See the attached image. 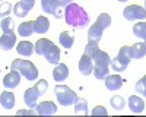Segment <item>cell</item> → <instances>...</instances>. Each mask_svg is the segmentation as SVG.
Returning a JSON list of instances; mask_svg holds the SVG:
<instances>
[{"label":"cell","mask_w":146,"mask_h":117,"mask_svg":"<svg viewBox=\"0 0 146 117\" xmlns=\"http://www.w3.org/2000/svg\"><path fill=\"white\" fill-rule=\"evenodd\" d=\"M64 21L66 23H69V25L75 27V28H85L89 23V16L83 7H80L76 3H70L66 7Z\"/></svg>","instance_id":"cell-1"},{"label":"cell","mask_w":146,"mask_h":117,"mask_svg":"<svg viewBox=\"0 0 146 117\" xmlns=\"http://www.w3.org/2000/svg\"><path fill=\"white\" fill-rule=\"evenodd\" d=\"M35 53L38 56H44L51 64H58L60 62V49L48 38H40L35 43Z\"/></svg>","instance_id":"cell-2"},{"label":"cell","mask_w":146,"mask_h":117,"mask_svg":"<svg viewBox=\"0 0 146 117\" xmlns=\"http://www.w3.org/2000/svg\"><path fill=\"white\" fill-rule=\"evenodd\" d=\"M94 60V75L96 79L100 80H105V78L108 76L110 72V64H111V57H110L105 51L96 50V53L92 56Z\"/></svg>","instance_id":"cell-3"},{"label":"cell","mask_w":146,"mask_h":117,"mask_svg":"<svg viewBox=\"0 0 146 117\" xmlns=\"http://www.w3.org/2000/svg\"><path fill=\"white\" fill-rule=\"evenodd\" d=\"M12 70H18V72L28 80H36L38 79V70L35 64L29 60H23V58H16L12 62Z\"/></svg>","instance_id":"cell-4"},{"label":"cell","mask_w":146,"mask_h":117,"mask_svg":"<svg viewBox=\"0 0 146 117\" xmlns=\"http://www.w3.org/2000/svg\"><path fill=\"white\" fill-rule=\"evenodd\" d=\"M110 25H111V16L108 13H101L98 18H96L95 23L89 28L88 31V37L89 40H94V41H100L102 38V32L104 29H107Z\"/></svg>","instance_id":"cell-5"},{"label":"cell","mask_w":146,"mask_h":117,"mask_svg":"<svg viewBox=\"0 0 146 117\" xmlns=\"http://www.w3.org/2000/svg\"><path fill=\"white\" fill-rule=\"evenodd\" d=\"M130 60H131L130 47L129 45H123L120 49L118 54L111 60V69L115 70V72H123V70H126V67L129 66Z\"/></svg>","instance_id":"cell-6"},{"label":"cell","mask_w":146,"mask_h":117,"mask_svg":"<svg viewBox=\"0 0 146 117\" xmlns=\"http://www.w3.org/2000/svg\"><path fill=\"white\" fill-rule=\"evenodd\" d=\"M54 94H56V98H57L58 104L63 105V107H67V105L75 104V100L78 98L76 92L72 91L66 85H56L54 86Z\"/></svg>","instance_id":"cell-7"},{"label":"cell","mask_w":146,"mask_h":117,"mask_svg":"<svg viewBox=\"0 0 146 117\" xmlns=\"http://www.w3.org/2000/svg\"><path fill=\"white\" fill-rule=\"evenodd\" d=\"M123 15L127 21H142L146 19V9L137 5H131L124 9Z\"/></svg>","instance_id":"cell-8"},{"label":"cell","mask_w":146,"mask_h":117,"mask_svg":"<svg viewBox=\"0 0 146 117\" xmlns=\"http://www.w3.org/2000/svg\"><path fill=\"white\" fill-rule=\"evenodd\" d=\"M42 95V94L36 89V86H32V88H28L23 94V101L28 105V108H35L38 105V98Z\"/></svg>","instance_id":"cell-9"},{"label":"cell","mask_w":146,"mask_h":117,"mask_svg":"<svg viewBox=\"0 0 146 117\" xmlns=\"http://www.w3.org/2000/svg\"><path fill=\"white\" fill-rule=\"evenodd\" d=\"M94 60L92 57L88 56V54H83L79 60V72L83 75V76H89L91 73H94Z\"/></svg>","instance_id":"cell-10"},{"label":"cell","mask_w":146,"mask_h":117,"mask_svg":"<svg viewBox=\"0 0 146 117\" xmlns=\"http://www.w3.org/2000/svg\"><path fill=\"white\" fill-rule=\"evenodd\" d=\"M35 108H36V114L40 116H51L57 113V105L53 101H41Z\"/></svg>","instance_id":"cell-11"},{"label":"cell","mask_w":146,"mask_h":117,"mask_svg":"<svg viewBox=\"0 0 146 117\" xmlns=\"http://www.w3.org/2000/svg\"><path fill=\"white\" fill-rule=\"evenodd\" d=\"M15 44H16V35L13 32H3L2 38H0V47H2V50L9 51L15 47Z\"/></svg>","instance_id":"cell-12"},{"label":"cell","mask_w":146,"mask_h":117,"mask_svg":"<svg viewBox=\"0 0 146 117\" xmlns=\"http://www.w3.org/2000/svg\"><path fill=\"white\" fill-rule=\"evenodd\" d=\"M19 84H21V73L18 72V70H12L10 73H7L3 78V85L9 89L16 88Z\"/></svg>","instance_id":"cell-13"},{"label":"cell","mask_w":146,"mask_h":117,"mask_svg":"<svg viewBox=\"0 0 146 117\" xmlns=\"http://www.w3.org/2000/svg\"><path fill=\"white\" fill-rule=\"evenodd\" d=\"M123 79H121L120 75H108L105 78V86L108 91H118L121 86H123Z\"/></svg>","instance_id":"cell-14"},{"label":"cell","mask_w":146,"mask_h":117,"mask_svg":"<svg viewBox=\"0 0 146 117\" xmlns=\"http://www.w3.org/2000/svg\"><path fill=\"white\" fill-rule=\"evenodd\" d=\"M67 76H69V69H67V66H66L64 63H58V64L56 66V69L53 70V78H54V80H56V82H63V80L67 79Z\"/></svg>","instance_id":"cell-15"},{"label":"cell","mask_w":146,"mask_h":117,"mask_svg":"<svg viewBox=\"0 0 146 117\" xmlns=\"http://www.w3.org/2000/svg\"><path fill=\"white\" fill-rule=\"evenodd\" d=\"M0 104H2V107L6 108V110L13 108V105H15V95H13V92H10V91L2 92V95H0Z\"/></svg>","instance_id":"cell-16"},{"label":"cell","mask_w":146,"mask_h":117,"mask_svg":"<svg viewBox=\"0 0 146 117\" xmlns=\"http://www.w3.org/2000/svg\"><path fill=\"white\" fill-rule=\"evenodd\" d=\"M129 107H130V110L133 113L139 114V113H142L145 110V101L142 98H139L137 95H131L129 98Z\"/></svg>","instance_id":"cell-17"},{"label":"cell","mask_w":146,"mask_h":117,"mask_svg":"<svg viewBox=\"0 0 146 117\" xmlns=\"http://www.w3.org/2000/svg\"><path fill=\"white\" fill-rule=\"evenodd\" d=\"M35 32V22L29 21V22H22L18 27V34L21 37H29Z\"/></svg>","instance_id":"cell-18"},{"label":"cell","mask_w":146,"mask_h":117,"mask_svg":"<svg viewBox=\"0 0 146 117\" xmlns=\"http://www.w3.org/2000/svg\"><path fill=\"white\" fill-rule=\"evenodd\" d=\"M18 54L23 56V57H29L34 51H35V45H32L29 41H21L16 47Z\"/></svg>","instance_id":"cell-19"},{"label":"cell","mask_w":146,"mask_h":117,"mask_svg":"<svg viewBox=\"0 0 146 117\" xmlns=\"http://www.w3.org/2000/svg\"><path fill=\"white\" fill-rule=\"evenodd\" d=\"M130 51H131V58L139 60V58L146 56V44L145 43H136L135 45L130 47Z\"/></svg>","instance_id":"cell-20"},{"label":"cell","mask_w":146,"mask_h":117,"mask_svg":"<svg viewBox=\"0 0 146 117\" xmlns=\"http://www.w3.org/2000/svg\"><path fill=\"white\" fill-rule=\"evenodd\" d=\"M34 22H35V32L36 34H45L50 29V21L45 16H38Z\"/></svg>","instance_id":"cell-21"},{"label":"cell","mask_w":146,"mask_h":117,"mask_svg":"<svg viewBox=\"0 0 146 117\" xmlns=\"http://www.w3.org/2000/svg\"><path fill=\"white\" fill-rule=\"evenodd\" d=\"M32 7L29 6V5H27V3H23V2H19L15 5V7H13V13L18 16V18H25L28 13H29V10H31Z\"/></svg>","instance_id":"cell-22"},{"label":"cell","mask_w":146,"mask_h":117,"mask_svg":"<svg viewBox=\"0 0 146 117\" xmlns=\"http://www.w3.org/2000/svg\"><path fill=\"white\" fill-rule=\"evenodd\" d=\"M58 41H60V44H62L64 49H70V47L73 45V43H75V37H73L72 32L63 31L62 34H60V37H58Z\"/></svg>","instance_id":"cell-23"},{"label":"cell","mask_w":146,"mask_h":117,"mask_svg":"<svg viewBox=\"0 0 146 117\" xmlns=\"http://www.w3.org/2000/svg\"><path fill=\"white\" fill-rule=\"evenodd\" d=\"M41 6L45 13L54 15L56 9L58 7V0H41Z\"/></svg>","instance_id":"cell-24"},{"label":"cell","mask_w":146,"mask_h":117,"mask_svg":"<svg viewBox=\"0 0 146 117\" xmlns=\"http://www.w3.org/2000/svg\"><path fill=\"white\" fill-rule=\"evenodd\" d=\"M75 113L76 114H83L86 116L88 114V102L85 98H76L75 100Z\"/></svg>","instance_id":"cell-25"},{"label":"cell","mask_w":146,"mask_h":117,"mask_svg":"<svg viewBox=\"0 0 146 117\" xmlns=\"http://www.w3.org/2000/svg\"><path fill=\"white\" fill-rule=\"evenodd\" d=\"M110 104H111V107L115 108V110H123L126 107V100L121 95H114L110 100Z\"/></svg>","instance_id":"cell-26"},{"label":"cell","mask_w":146,"mask_h":117,"mask_svg":"<svg viewBox=\"0 0 146 117\" xmlns=\"http://www.w3.org/2000/svg\"><path fill=\"white\" fill-rule=\"evenodd\" d=\"M133 34L139 38H145L146 37V22L135 23V27H133Z\"/></svg>","instance_id":"cell-27"},{"label":"cell","mask_w":146,"mask_h":117,"mask_svg":"<svg viewBox=\"0 0 146 117\" xmlns=\"http://www.w3.org/2000/svg\"><path fill=\"white\" fill-rule=\"evenodd\" d=\"M2 29H3V32H13V29H15V22H13V19L12 18H3L2 19Z\"/></svg>","instance_id":"cell-28"},{"label":"cell","mask_w":146,"mask_h":117,"mask_svg":"<svg viewBox=\"0 0 146 117\" xmlns=\"http://www.w3.org/2000/svg\"><path fill=\"white\" fill-rule=\"evenodd\" d=\"M96 50H98V41L89 40L88 44L85 45V54H88V56H91V57L96 53Z\"/></svg>","instance_id":"cell-29"},{"label":"cell","mask_w":146,"mask_h":117,"mask_svg":"<svg viewBox=\"0 0 146 117\" xmlns=\"http://www.w3.org/2000/svg\"><path fill=\"white\" fill-rule=\"evenodd\" d=\"M135 91L137 94H142V95L146 98V76L140 78L137 82H136V85H135Z\"/></svg>","instance_id":"cell-30"},{"label":"cell","mask_w":146,"mask_h":117,"mask_svg":"<svg viewBox=\"0 0 146 117\" xmlns=\"http://www.w3.org/2000/svg\"><path fill=\"white\" fill-rule=\"evenodd\" d=\"M35 86H36V89L42 94V95H44V94L47 92V89H48V84H47L45 79H40V80L35 84Z\"/></svg>","instance_id":"cell-31"},{"label":"cell","mask_w":146,"mask_h":117,"mask_svg":"<svg viewBox=\"0 0 146 117\" xmlns=\"http://www.w3.org/2000/svg\"><path fill=\"white\" fill-rule=\"evenodd\" d=\"M10 9H12V5L10 3H2V12H0V13H2L3 18H6L10 13Z\"/></svg>","instance_id":"cell-32"},{"label":"cell","mask_w":146,"mask_h":117,"mask_svg":"<svg viewBox=\"0 0 146 117\" xmlns=\"http://www.w3.org/2000/svg\"><path fill=\"white\" fill-rule=\"evenodd\" d=\"M92 114L94 116H98V114H102V116H107V110L104 107H101V105H98V107H95L92 110Z\"/></svg>","instance_id":"cell-33"},{"label":"cell","mask_w":146,"mask_h":117,"mask_svg":"<svg viewBox=\"0 0 146 117\" xmlns=\"http://www.w3.org/2000/svg\"><path fill=\"white\" fill-rule=\"evenodd\" d=\"M70 3H73V0H58V6H62V7H67Z\"/></svg>","instance_id":"cell-34"},{"label":"cell","mask_w":146,"mask_h":117,"mask_svg":"<svg viewBox=\"0 0 146 117\" xmlns=\"http://www.w3.org/2000/svg\"><path fill=\"white\" fill-rule=\"evenodd\" d=\"M18 114L19 116H22V114H36V111H34L32 108H29V110H21V111H18Z\"/></svg>","instance_id":"cell-35"},{"label":"cell","mask_w":146,"mask_h":117,"mask_svg":"<svg viewBox=\"0 0 146 117\" xmlns=\"http://www.w3.org/2000/svg\"><path fill=\"white\" fill-rule=\"evenodd\" d=\"M118 2H127V0H118Z\"/></svg>","instance_id":"cell-36"},{"label":"cell","mask_w":146,"mask_h":117,"mask_svg":"<svg viewBox=\"0 0 146 117\" xmlns=\"http://www.w3.org/2000/svg\"><path fill=\"white\" fill-rule=\"evenodd\" d=\"M145 9H146V0H145Z\"/></svg>","instance_id":"cell-37"},{"label":"cell","mask_w":146,"mask_h":117,"mask_svg":"<svg viewBox=\"0 0 146 117\" xmlns=\"http://www.w3.org/2000/svg\"><path fill=\"white\" fill-rule=\"evenodd\" d=\"M145 44H146V37H145Z\"/></svg>","instance_id":"cell-38"}]
</instances>
